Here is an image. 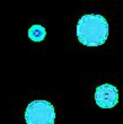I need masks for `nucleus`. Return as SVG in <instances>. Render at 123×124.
<instances>
[{
	"mask_svg": "<svg viewBox=\"0 0 123 124\" xmlns=\"http://www.w3.org/2000/svg\"><path fill=\"white\" fill-rule=\"evenodd\" d=\"M25 121L27 124H54V106L49 101H33L25 111Z\"/></svg>",
	"mask_w": 123,
	"mask_h": 124,
	"instance_id": "2",
	"label": "nucleus"
},
{
	"mask_svg": "<svg viewBox=\"0 0 123 124\" xmlns=\"http://www.w3.org/2000/svg\"><path fill=\"white\" fill-rule=\"evenodd\" d=\"M76 33L78 41L84 45H103L108 37V23L102 15H84L78 20Z\"/></svg>",
	"mask_w": 123,
	"mask_h": 124,
	"instance_id": "1",
	"label": "nucleus"
},
{
	"mask_svg": "<svg viewBox=\"0 0 123 124\" xmlns=\"http://www.w3.org/2000/svg\"><path fill=\"white\" fill-rule=\"evenodd\" d=\"M45 30L43 26H40V25H34L29 28L28 31V36L29 39L34 41V42H41L43 41V39L45 37Z\"/></svg>",
	"mask_w": 123,
	"mask_h": 124,
	"instance_id": "4",
	"label": "nucleus"
},
{
	"mask_svg": "<svg viewBox=\"0 0 123 124\" xmlns=\"http://www.w3.org/2000/svg\"><path fill=\"white\" fill-rule=\"evenodd\" d=\"M95 101L102 108H112L119 101V90L114 85L103 84L95 89Z\"/></svg>",
	"mask_w": 123,
	"mask_h": 124,
	"instance_id": "3",
	"label": "nucleus"
}]
</instances>
